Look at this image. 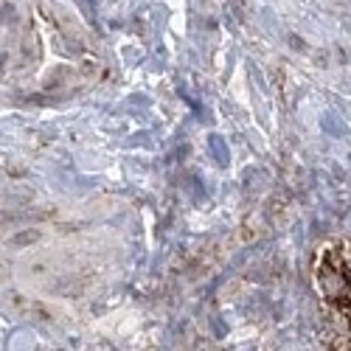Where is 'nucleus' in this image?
<instances>
[{
    "instance_id": "f03ea898",
    "label": "nucleus",
    "mask_w": 351,
    "mask_h": 351,
    "mask_svg": "<svg viewBox=\"0 0 351 351\" xmlns=\"http://www.w3.org/2000/svg\"><path fill=\"white\" fill-rule=\"evenodd\" d=\"M340 247H343V258H346V267H348V273H351V242H340Z\"/></svg>"
},
{
    "instance_id": "f257e3e1",
    "label": "nucleus",
    "mask_w": 351,
    "mask_h": 351,
    "mask_svg": "<svg viewBox=\"0 0 351 351\" xmlns=\"http://www.w3.org/2000/svg\"><path fill=\"white\" fill-rule=\"evenodd\" d=\"M315 287L324 304L343 317V324L351 326V273L346 267L343 247L337 245H324L315 258Z\"/></svg>"
}]
</instances>
